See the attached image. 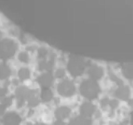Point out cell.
<instances>
[{
	"mask_svg": "<svg viewBox=\"0 0 133 125\" xmlns=\"http://www.w3.org/2000/svg\"><path fill=\"white\" fill-rule=\"evenodd\" d=\"M100 92L99 86L96 80L92 79L85 80L80 84V93L81 95L88 99H94L98 97Z\"/></svg>",
	"mask_w": 133,
	"mask_h": 125,
	"instance_id": "6da1fadb",
	"label": "cell"
},
{
	"mask_svg": "<svg viewBox=\"0 0 133 125\" xmlns=\"http://www.w3.org/2000/svg\"><path fill=\"white\" fill-rule=\"evenodd\" d=\"M131 122H132V123H133V113H132V119H131Z\"/></svg>",
	"mask_w": 133,
	"mask_h": 125,
	"instance_id": "cb8c5ba5",
	"label": "cell"
},
{
	"mask_svg": "<svg viewBox=\"0 0 133 125\" xmlns=\"http://www.w3.org/2000/svg\"><path fill=\"white\" fill-rule=\"evenodd\" d=\"M88 75L90 79H92L94 80H98L103 75V70L99 66L93 65L89 67Z\"/></svg>",
	"mask_w": 133,
	"mask_h": 125,
	"instance_id": "5b68a950",
	"label": "cell"
},
{
	"mask_svg": "<svg viewBox=\"0 0 133 125\" xmlns=\"http://www.w3.org/2000/svg\"><path fill=\"white\" fill-rule=\"evenodd\" d=\"M123 75L128 80H133V64H126L122 67Z\"/></svg>",
	"mask_w": 133,
	"mask_h": 125,
	"instance_id": "7c38bea8",
	"label": "cell"
},
{
	"mask_svg": "<svg viewBox=\"0 0 133 125\" xmlns=\"http://www.w3.org/2000/svg\"><path fill=\"white\" fill-rule=\"evenodd\" d=\"M109 105H110L112 108H115L117 106H118V102L116 100H112L109 103Z\"/></svg>",
	"mask_w": 133,
	"mask_h": 125,
	"instance_id": "44dd1931",
	"label": "cell"
},
{
	"mask_svg": "<svg viewBox=\"0 0 133 125\" xmlns=\"http://www.w3.org/2000/svg\"><path fill=\"white\" fill-rule=\"evenodd\" d=\"M130 89L126 86H121L115 91V96L122 100H127L130 97Z\"/></svg>",
	"mask_w": 133,
	"mask_h": 125,
	"instance_id": "8fae6325",
	"label": "cell"
},
{
	"mask_svg": "<svg viewBox=\"0 0 133 125\" xmlns=\"http://www.w3.org/2000/svg\"><path fill=\"white\" fill-rule=\"evenodd\" d=\"M57 92L60 96L65 98H69L72 97L75 92H76V88L74 83L70 80H62L58 85H57Z\"/></svg>",
	"mask_w": 133,
	"mask_h": 125,
	"instance_id": "277c9868",
	"label": "cell"
},
{
	"mask_svg": "<svg viewBox=\"0 0 133 125\" xmlns=\"http://www.w3.org/2000/svg\"><path fill=\"white\" fill-rule=\"evenodd\" d=\"M11 75L10 68L5 64L0 65V80H5Z\"/></svg>",
	"mask_w": 133,
	"mask_h": 125,
	"instance_id": "5bb4252c",
	"label": "cell"
},
{
	"mask_svg": "<svg viewBox=\"0 0 133 125\" xmlns=\"http://www.w3.org/2000/svg\"><path fill=\"white\" fill-rule=\"evenodd\" d=\"M95 109L96 107L94 104L90 103H84L80 107V112L82 115L89 118L95 112Z\"/></svg>",
	"mask_w": 133,
	"mask_h": 125,
	"instance_id": "52a82bcc",
	"label": "cell"
},
{
	"mask_svg": "<svg viewBox=\"0 0 133 125\" xmlns=\"http://www.w3.org/2000/svg\"><path fill=\"white\" fill-rule=\"evenodd\" d=\"M71 113V110L67 107H60L55 111V116L57 120H63L67 119Z\"/></svg>",
	"mask_w": 133,
	"mask_h": 125,
	"instance_id": "30bf717a",
	"label": "cell"
},
{
	"mask_svg": "<svg viewBox=\"0 0 133 125\" xmlns=\"http://www.w3.org/2000/svg\"><path fill=\"white\" fill-rule=\"evenodd\" d=\"M41 98L44 102H49L53 98V94L49 88H43L41 94Z\"/></svg>",
	"mask_w": 133,
	"mask_h": 125,
	"instance_id": "4fadbf2b",
	"label": "cell"
},
{
	"mask_svg": "<svg viewBox=\"0 0 133 125\" xmlns=\"http://www.w3.org/2000/svg\"><path fill=\"white\" fill-rule=\"evenodd\" d=\"M87 66L85 61L78 56H71L68 62V71L74 76H79L83 74L84 70Z\"/></svg>",
	"mask_w": 133,
	"mask_h": 125,
	"instance_id": "7a4b0ae2",
	"label": "cell"
},
{
	"mask_svg": "<svg viewBox=\"0 0 133 125\" xmlns=\"http://www.w3.org/2000/svg\"><path fill=\"white\" fill-rule=\"evenodd\" d=\"M11 104V98H4L2 99V104L4 106H9Z\"/></svg>",
	"mask_w": 133,
	"mask_h": 125,
	"instance_id": "ffe728a7",
	"label": "cell"
},
{
	"mask_svg": "<svg viewBox=\"0 0 133 125\" xmlns=\"http://www.w3.org/2000/svg\"><path fill=\"white\" fill-rule=\"evenodd\" d=\"M30 90H28L26 88H19L16 90V97H17V100H18V104L19 106H22L23 104H24L25 100L28 99L29 94H30Z\"/></svg>",
	"mask_w": 133,
	"mask_h": 125,
	"instance_id": "8992f818",
	"label": "cell"
},
{
	"mask_svg": "<svg viewBox=\"0 0 133 125\" xmlns=\"http://www.w3.org/2000/svg\"><path fill=\"white\" fill-rule=\"evenodd\" d=\"M17 50V44L11 40L6 38L0 41V58L9 59L14 56Z\"/></svg>",
	"mask_w": 133,
	"mask_h": 125,
	"instance_id": "3957f363",
	"label": "cell"
},
{
	"mask_svg": "<svg viewBox=\"0 0 133 125\" xmlns=\"http://www.w3.org/2000/svg\"><path fill=\"white\" fill-rule=\"evenodd\" d=\"M65 70L62 68L57 69L55 72V76L57 79H62V78L65 76Z\"/></svg>",
	"mask_w": 133,
	"mask_h": 125,
	"instance_id": "d6986e66",
	"label": "cell"
},
{
	"mask_svg": "<svg viewBox=\"0 0 133 125\" xmlns=\"http://www.w3.org/2000/svg\"><path fill=\"white\" fill-rule=\"evenodd\" d=\"M28 100L29 102V105H31L32 107H34V106H36L39 103V100L37 99V96L35 92H32V91H30V94H29V96L28 98Z\"/></svg>",
	"mask_w": 133,
	"mask_h": 125,
	"instance_id": "9a60e30c",
	"label": "cell"
},
{
	"mask_svg": "<svg viewBox=\"0 0 133 125\" xmlns=\"http://www.w3.org/2000/svg\"><path fill=\"white\" fill-rule=\"evenodd\" d=\"M21 122V119L15 112H10L5 115L3 117V123L6 124H18Z\"/></svg>",
	"mask_w": 133,
	"mask_h": 125,
	"instance_id": "9c48e42d",
	"label": "cell"
},
{
	"mask_svg": "<svg viewBox=\"0 0 133 125\" xmlns=\"http://www.w3.org/2000/svg\"><path fill=\"white\" fill-rule=\"evenodd\" d=\"M18 59L20 62H23V64H28L29 62V56L27 52H21L19 53Z\"/></svg>",
	"mask_w": 133,
	"mask_h": 125,
	"instance_id": "e0dca14e",
	"label": "cell"
},
{
	"mask_svg": "<svg viewBox=\"0 0 133 125\" xmlns=\"http://www.w3.org/2000/svg\"><path fill=\"white\" fill-rule=\"evenodd\" d=\"M6 88H0V97H3L6 95Z\"/></svg>",
	"mask_w": 133,
	"mask_h": 125,
	"instance_id": "7402d4cb",
	"label": "cell"
},
{
	"mask_svg": "<svg viewBox=\"0 0 133 125\" xmlns=\"http://www.w3.org/2000/svg\"><path fill=\"white\" fill-rule=\"evenodd\" d=\"M18 75L21 80H25L30 78V72L27 68H21L19 71Z\"/></svg>",
	"mask_w": 133,
	"mask_h": 125,
	"instance_id": "2e32d148",
	"label": "cell"
},
{
	"mask_svg": "<svg viewBox=\"0 0 133 125\" xmlns=\"http://www.w3.org/2000/svg\"><path fill=\"white\" fill-rule=\"evenodd\" d=\"M38 83L41 84V86H42V88H49V87H51V85L53 83V77L49 72L44 73L41 76H39Z\"/></svg>",
	"mask_w": 133,
	"mask_h": 125,
	"instance_id": "ba28073f",
	"label": "cell"
},
{
	"mask_svg": "<svg viewBox=\"0 0 133 125\" xmlns=\"http://www.w3.org/2000/svg\"><path fill=\"white\" fill-rule=\"evenodd\" d=\"M2 38V33H1V31H0V40Z\"/></svg>",
	"mask_w": 133,
	"mask_h": 125,
	"instance_id": "603a6c76",
	"label": "cell"
},
{
	"mask_svg": "<svg viewBox=\"0 0 133 125\" xmlns=\"http://www.w3.org/2000/svg\"><path fill=\"white\" fill-rule=\"evenodd\" d=\"M37 52H38V57L40 59H44L47 56V54H48V50H47L46 48H39Z\"/></svg>",
	"mask_w": 133,
	"mask_h": 125,
	"instance_id": "ac0fdd59",
	"label": "cell"
}]
</instances>
